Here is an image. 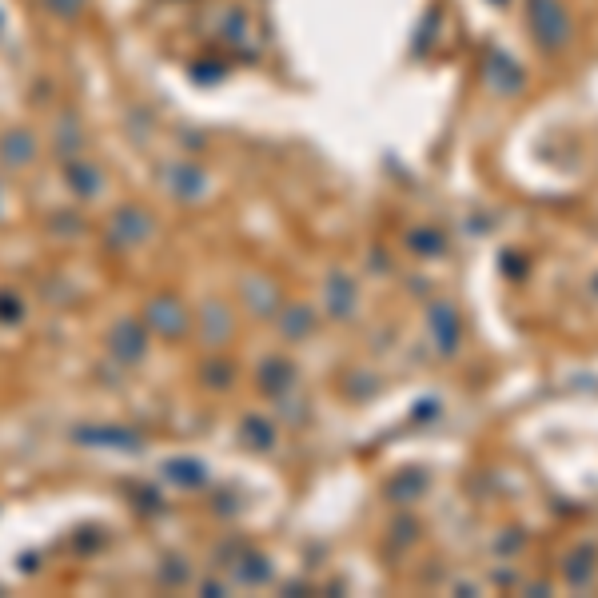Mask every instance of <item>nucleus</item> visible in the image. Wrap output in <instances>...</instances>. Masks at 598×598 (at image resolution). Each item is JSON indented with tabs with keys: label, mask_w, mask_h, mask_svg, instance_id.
<instances>
[{
	"label": "nucleus",
	"mask_w": 598,
	"mask_h": 598,
	"mask_svg": "<svg viewBox=\"0 0 598 598\" xmlns=\"http://www.w3.org/2000/svg\"><path fill=\"white\" fill-rule=\"evenodd\" d=\"M148 232H152V220H148L140 208H124V212H116V220H112V240H116V244H144Z\"/></svg>",
	"instance_id": "7ed1b4c3"
},
{
	"label": "nucleus",
	"mask_w": 598,
	"mask_h": 598,
	"mask_svg": "<svg viewBox=\"0 0 598 598\" xmlns=\"http://www.w3.org/2000/svg\"><path fill=\"white\" fill-rule=\"evenodd\" d=\"M68 184H72V192H80V196H96L104 184H100V168H92V164H84V160H72L68 164Z\"/></svg>",
	"instance_id": "423d86ee"
},
{
	"label": "nucleus",
	"mask_w": 598,
	"mask_h": 598,
	"mask_svg": "<svg viewBox=\"0 0 598 598\" xmlns=\"http://www.w3.org/2000/svg\"><path fill=\"white\" fill-rule=\"evenodd\" d=\"M148 323H152L164 339H180V335L188 331L192 315H188V307H184L180 299L164 296V299H152V303H148Z\"/></svg>",
	"instance_id": "f03ea898"
},
{
	"label": "nucleus",
	"mask_w": 598,
	"mask_h": 598,
	"mask_svg": "<svg viewBox=\"0 0 598 598\" xmlns=\"http://www.w3.org/2000/svg\"><path fill=\"white\" fill-rule=\"evenodd\" d=\"M244 296L252 299V303H256V299H264V307H268V311H272V307H276V288H272V284H268V280H260V276H256V280H248V284H244Z\"/></svg>",
	"instance_id": "9b49d317"
},
{
	"label": "nucleus",
	"mask_w": 598,
	"mask_h": 598,
	"mask_svg": "<svg viewBox=\"0 0 598 598\" xmlns=\"http://www.w3.org/2000/svg\"><path fill=\"white\" fill-rule=\"evenodd\" d=\"M112 351H116L124 363H140L144 351H148V339H144V331H140L136 323H120V327L112 331Z\"/></svg>",
	"instance_id": "20e7f679"
},
{
	"label": "nucleus",
	"mask_w": 598,
	"mask_h": 598,
	"mask_svg": "<svg viewBox=\"0 0 598 598\" xmlns=\"http://www.w3.org/2000/svg\"><path fill=\"white\" fill-rule=\"evenodd\" d=\"M531 12H535V32L547 48H563L567 36H571V24H567V8L559 0H531Z\"/></svg>",
	"instance_id": "f257e3e1"
},
{
	"label": "nucleus",
	"mask_w": 598,
	"mask_h": 598,
	"mask_svg": "<svg viewBox=\"0 0 598 598\" xmlns=\"http://www.w3.org/2000/svg\"><path fill=\"white\" fill-rule=\"evenodd\" d=\"M168 475H172L176 483H184V487H196V483H204V463H196V459H176V463H168Z\"/></svg>",
	"instance_id": "1a4fd4ad"
},
{
	"label": "nucleus",
	"mask_w": 598,
	"mask_h": 598,
	"mask_svg": "<svg viewBox=\"0 0 598 598\" xmlns=\"http://www.w3.org/2000/svg\"><path fill=\"white\" fill-rule=\"evenodd\" d=\"M0 156H4L12 168H24V164L36 156V140H32L28 132L12 128V132H4V136H0Z\"/></svg>",
	"instance_id": "39448f33"
},
{
	"label": "nucleus",
	"mask_w": 598,
	"mask_h": 598,
	"mask_svg": "<svg viewBox=\"0 0 598 598\" xmlns=\"http://www.w3.org/2000/svg\"><path fill=\"white\" fill-rule=\"evenodd\" d=\"M168 176H176V180H168V188L172 192H180V196H196L200 192V172L196 168H188V164H176V168H168Z\"/></svg>",
	"instance_id": "6e6552de"
},
{
	"label": "nucleus",
	"mask_w": 598,
	"mask_h": 598,
	"mask_svg": "<svg viewBox=\"0 0 598 598\" xmlns=\"http://www.w3.org/2000/svg\"><path fill=\"white\" fill-rule=\"evenodd\" d=\"M232 331V319H228V311L224 307H216V303H208L204 307V343H224V335Z\"/></svg>",
	"instance_id": "0eeeda50"
},
{
	"label": "nucleus",
	"mask_w": 598,
	"mask_h": 598,
	"mask_svg": "<svg viewBox=\"0 0 598 598\" xmlns=\"http://www.w3.org/2000/svg\"><path fill=\"white\" fill-rule=\"evenodd\" d=\"M244 431H248V443H260V447H272V431L264 427V423H244Z\"/></svg>",
	"instance_id": "f8f14e48"
},
{
	"label": "nucleus",
	"mask_w": 598,
	"mask_h": 598,
	"mask_svg": "<svg viewBox=\"0 0 598 598\" xmlns=\"http://www.w3.org/2000/svg\"><path fill=\"white\" fill-rule=\"evenodd\" d=\"M56 20H72V16H80L84 8H88V0H40Z\"/></svg>",
	"instance_id": "9d476101"
}]
</instances>
